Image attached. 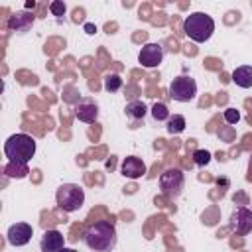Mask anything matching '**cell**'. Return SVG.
<instances>
[{"mask_svg": "<svg viewBox=\"0 0 252 252\" xmlns=\"http://www.w3.org/2000/svg\"><path fill=\"white\" fill-rule=\"evenodd\" d=\"M75 116H77L81 122H85V124L96 122V118H98V106H96V102H91V100L79 102V104L75 106Z\"/></svg>", "mask_w": 252, "mask_h": 252, "instance_id": "4fadbf2b", "label": "cell"}, {"mask_svg": "<svg viewBox=\"0 0 252 252\" xmlns=\"http://www.w3.org/2000/svg\"><path fill=\"white\" fill-rule=\"evenodd\" d=\"M120 89H122V79H120V75L110 73V75L104 77V91H106V93H116V91H120Z\"/></svg>", "mask_w": 252, "mask_h": 252, "instance_id": "d6986e66", "label": "cell"}, {"mask_svg": "<svg viewBox=\"0 0 252 252\" xmlns=\"http://www.w3.org/2000/svg\"><path fill=\"white\" fill-rule=\"evenodd\" d=\"M222 118H224L226 124H236V122L240 120V112H238L236 108H226V110L222 112Z\"/></svg>", "mask_w": 252, "mask_h": 252, "instance_id": "7402d4cb", "label": "cell"}, {"mask_svg": "<svg viewBox=\"0 0 252 252\" xmlns=\"http://www.w3.org/2000/svg\"><path fill=\"white\" fill-rule=\"evenodd\" d=\"M33 236V228L28 222H14L6 232V240L10 246H26Z\"/></svg>", "mask_w": 252, "mask_h": 252, "instance_id": "9c48e42d", "label": "cell"}, {"mask_svg": "<svg viewBox=\"0 0 252 252\" xmlns=\"http://www.w3.org/2000/svg\"><path fill=\"white\" fill-rule=\"evenodd\" d=\"M33 22H35V16H33L32 12L20 10V12H14V14L10 16L8 28H10V32H14V33H26V32L32 30Z\"/></svg>", "mask_w": 252, "mask_h": 252, "instance_id": "30bf717a", "label": "cell"}, {"mask_svg": "<svg viewBox=\"0 0 252 252\" xmlns=\"http://www.w3.org/2000/svg\"><path fill=\"white\" fill-rule=\"evenodd\" d=\"M55 203L65 213H75L85 205V189L77 183H63L55 191Z\"/></svg>", "mask_w": 252, "mask_h": 252, "instance_id": "277c9868", "label": "cell"}, {"mask_svg": "<svg viewBox=\"0 0 252 252\" xmlns=\"http://www.w3.org/2000/svg\"><path fill=\"white\" fill-rule=\"evenodd\" d=\"M152 118L156 120V122H167L169 120V110H167V104L165 102H154L152 104Z\"/></svg>", "mask_w": 252, "mask_h": 252, "instance_id": "ac0fdd59", "label": "cell"}, {"mask_svg": "<svg viewBox=\"0 0 252 252\" xmlns=\"http://www.w3.org/2000/svg\"><path fill=\"white\" fill-rule=\"evenodd\" d=\"M230 228L238 236H246L252 232V211L246 207H236L230 215Z\"/></svg>", "mask_w": 252, "mask_h": 252, "instance_id": "ba28073f", "label": "cell"}, {"mask_svg": "<svg viewBox=\"0 0 252 252\" xmlns=\"http://www.w3.org/2000/svg\"><path fill=\"white\" fill-rule=\"evenodd\" d=\"M30 169H28V163L24 161H8L4 165V175L6 177H12V179H24L28 177Z\"/></svg>", "mask_w": 252, "mask_h": 252, "instance_id": "2e32d148", "label": "cell"}, {"mask_svg": "<svg viewBox=\"0 0 252 252\" xmlns=\"http://www.w3.org/2000/svg\"><path fill=\"white\" fill-rule=\"evenodd\" d=\"M61 248H65V238L57 228H49L43 232L41 240H39V250L41 252H59Z\"/></svg>", "mask_w": 252, "mask_h": 252, "instance_id": "7c38bea8", "label": "cell"}, {"mask_svg": "<svg viewBox=\"0 0 252 252\" xmlns=\"http://www.w3.org/2000/svg\"><path fill=\"white\" fill-rule=\"evenodd\" d=\"M248 181H252V158H250V161H248Z\"/></svg>", "mask_w": 252, "mask_h": 252, "instance_id": "cb8c5ba5", "label": "cell"}, {"mask_svg": "<svg viewBox=\"0 0 252 252\" xmlns=\"http://www.w3.org/2000/svg\"><path fill=\"white\" fill-rule=\"evenodd\" d=\"M35 138H32L30 134H12L6 142H4V156L8 158V161H24L28 163L33 156H35Z\"/></svg>", "mask_w": 252, "mask_h": 252, "instance_id": "3957f363", "label": "cell"}, {"mask_svg": "<svg viewBox=\"0 0 252 252\" xmlns=\"http://www.w3.org/2000/svg\"><path fill=\"white\" fill-rule=\"evenodd\" d=\"M146 112H148V108H146V104H144L142 100H130V102L124 106V114H126V118L132 122L130 128H138L136 124L144 120Z\"/></svg>", "mask_w": 252, "mask_h": 252, "instance_id": "5bb4252c", "label": "cell"}, {"mask_svg": "<svg viewBox=\"0 0 252 252\" xmlns=\"http://www.w3.org/2000/svg\"><path fill=\"white\" fill-rule=\"evenodd\" d=\"M169 96L175 102H191L197 96V83L187 75H179L169 83Z\"/></svg>", "mask_w": 252, "mask_h": 252, "instance_id": "8992f818", "label": "cell"}, {"mask_svg": "<svg viewBox=\"0 0 252 252\" xmlns=\"http://www.w3.org/2000/svg\"><path fill=\"white\" fill-rule=\"evenodd\" d=\"M232 83L240 89H250L252 87V65H240L232 71L230 75Z\"/></svg>", "mask_w": 252, "mask_h": 252, "instance_id": "9a60e30c", "label": "cell"}, {"mask_svg": "<svg viewBox=\"0 0 252 252\" xmlns=\"http://www.w3.org/2000/svg\"><path fill=\"white\" fill-rule=\"evenodd\" d=\"M59 252H77V250H75V248H61Z\"/></svg>", "mask_w": 252, "mask_h": 252, "instance_id": "d4e9b609", "label": "cell"}, {"mask_svg": "<svg viewBox=\"0 0 252 252\" xmlns=\"http://www.w3.org/2000/svg\"><path fill=\"white\" fill-rule=\"evenodd\" d=\"M185 126H187V122H185V118L181 116V114H173V116H169V120H167V134H181L183 130H185Z\"/></svg>", "mask_w": 252, "mask_h": 252, "instance_id": "e0dca14e", "label": "cell"}, {"mask_svg": "<svg viewBox=\"0 0 252 252\" xmlns=\"http://www.w3.org/2000/svg\"><path fill=\"white\" fill-rule=\"evenodd\" d=\"M120 173L128 179H140L146 173V163L138 156H126L120 163Z\"/></svg>", "mask_w": 252, "mask_h": 252, "instance_id": "8fae6325", "label": "cell"}, {"mask_svg": "<svg viewBox=\"0 0 252 252\" xmlns=\"http://www.w3.org/2000/svg\"><path fill=\"white\" fill-rule=\"evenodd\" d=\"M163 55H165L163 45L150 41V43L142 45V49H140V53H138V63H140L142 67H146V69H154V67H158V65L163 61Z\"/></svg>", "mask_w": 252, "mask_h": 252, "instance_id": "52a82bcc", "label": "cell"}, {"mask_svg": "<svg viewBox=\"0 0 252 252\" xmlns=\"http://www.w3.org/2000/svg\"><path fill=\"white\" fill-rule=\"evenodd\" d=\"M193 161H195V165L205 167L211 161V152H207V150H195L193 152Z\"/></svg>", "mask_w": 252, "mask_h": 252, "instance_id": "ffe728a7", "label": "cell"}, {"mask_svg": "<svg viewBox=\"0 0 252 252\" xmlns=\"http://www.w3.org/2000/svg\"><path fill=\"white\" fill-rule=\"evenodd\" d=\"M49 10H51V14H53L55 18H61V16H65V12H67V6H65V2H61V0H53V2L49 4Z\"/></svg>", "mask_w": 252, "mask_h": 252, "instance_id": "44dd1931", "label": "cell"}, {"mask_svg": "<svg viewBox=\"0 0 252 252\" xmlns=\"http://www.w3.org/2000/svg\"><path fill=\"white\" fill-rule=\"evenodd\" d=\"M183 187H185V175L181 169L169 167L159 175V189L165 197L177 199L183 193Z\"/></svg>", "mask_w": 252, "mask_h": 252, "instance_id": "5b68a950", "label": "cell"}, {"mask_svg": "<svg viewBox=\"0 0 252 252\" xmlns=\"http://www.w3.org/2000/svg\"><path fill=\"white\" fill-rule=\"evenodd\" d=\"M85 32H87L89 35H93V33H96V26H93V24H85Z\"/></svg>", "mask_w": 252, "mask_h": 252, "instance_id": "603a6c76", "label": "cell"}, {"mask_svg": "<svg viewBox=\"0 0 252 252\" xmlns=\"http://www.w3.org/2000/svg\"><path fill=\"white\" fill-rule=\"evenodd\" d=\"M183 33L195 43H205L215 33V20L205 12H191L183 20Z\"/></svg>", "mask_w": 252, "mask_h": 252, "instance_id": "7a4b0ae2", "label": "cell"}, {"mask_svg": "<svg viewBox=\"0 0 252 252\" xmlns=\"http://www.w3.org/2000/svg\"><path fill=\"white\" fill-rule=\"evenodd\" d=\"M83 240L93 252H112L116 248L118 234H116V228H114L112 222L96 220L91 226H87V230L83 234Z\"/></svg>", "mask_w": 252, "mask_h": 252, "instance_id": "6da1fadb", "label": "cell"}]
</instances>
